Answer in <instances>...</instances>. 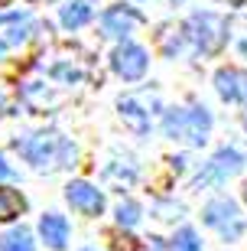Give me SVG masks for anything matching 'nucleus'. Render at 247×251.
Segmentation results:
<instances>
[{
  "mask_svg": "<svg viewBox=\"0 0 247 251\" xmlns=\"http://www.w3.org/2000/svg\"><path fill=\"white\" fill-rule=\"evenodd\" d=\"M208 127H211V114L205 108H179V111H169L163 121L166 137L173 140H182V144H205L208 137Z\"/></svg>",
  "mask_w": 247,
  "mask_h": 251,
  "instance_id": "2",
  "label": "nucleus"
},
{
  "mask_svg": "<svg viewBox=\"0 0 247 251\" xmlns=\"http://www.w3.org/2000/svg\"><path fill=\"white\" fill-rule=\"evenodd\" d=\"M111 65H114V72L120 78H127V82H137L140 75L147 72V52L134 43H124V46L114 49V56H111Z\"/></svg>",
  "mask_w": 247,
  "mask_h": 251,
  "instance_id": "5",
  "label": "nucleus"
},
{
  "mask_svg": "<svg viewBox=\"0 0 247 251\" xmlns=\"http://www.w3.org/2000/svg\"><path fill=\"white\" fill-rule=\"evenodd\" d=\"M7 176H10V167L3 163V157H0V179H7Z\"/></svg>",
  "mask_w": 247,
  "mask_h": 251,
  "instance_id": "18",
  "label": "nucleus"
},
{
  "mask_svg": "<svg viewBox=\"0 0 247 251\" xmlns=\"http://www.w3.org/2000/svg\"><path fill=\"white\" fill-rule=\"evenodd\" d=\"M140 23V13L134 7H111L104 17H101V26H104V36H127L130 29Z\"/></svg>",
  "mask_w": 247,
  "mask_h": 251,
  "instance_id": "8",
  "label": "nucleus"
},
{
  "mask_svg": "<svg viewBox=\"0 0 247 251\" xmlns=\"http://www.w3.org/2000/svg\"><path fill=\"white\" fill-rule=\"evenodd\" d=\"M65 199H68V202H72V209H78L82 215H101V209H104V196H101L91 183H85V179L68 183Z\"/></svg>",
  "mask_w": 247,
  "mask_h": 251,
  "instance_id": "7",
  "label": "nucleus"
},
{
  "mask_svg": "<svg viewBox=\"0 0 247 251\" xmlns=\"http://www.w3.org/2000/svg\"><path fill=\"white\" fill-rule=\"evenodd\" d=\"M120 111H124V121H127L134 130L143 134V130L150 127V114L137 104V98H124V101H120Z\"/></svg>",
  "mask_w": 247,
  "mask_h": 251,
  "instance_id": "12",
  "label": "nucleus"
},
{
  "mask_svg": "<svg viewBox=\"0 0 247 251\" xmlns=\"http://www.w3.org/2000/svg\"><path fill=\"white\" fill-rule=\"evenodd\" d=\"M23 209H26V202H23V196L17 189H0V222L17 219Z\"/></svg>",
  "mask_w": 247,
  "mask_h": 251,
  "instance_id": "13",
  "label": "nucleus"
},
{
  "mask_svg": "<svg viewBox=\"0 0 247 251\" xmlns=\"http://www.w3.org/2000/svg\"><path fill=\"white\" fill-rule=\"evenodd\" d=\"M241 163H244V157H241L238 150H231V147L218 150V153L211 157V163H208V167H205V170L199 173V186H202V183H221L225 176L238 173V170H241Z\"/></svg>",
  "mask_w": 247,
  "mask_h": 251,
  "instance_id": "6",
  "label": "nucleus"
},
{
  "mask_svg": "<svg viewBox=\"0 0 247 251\" xmlns=\"http://www.w3.org/2000/svg\"><path fill=\"white\" fill-rule=\"evenodd\" d=\"M117 222L124 225V228H134V225L140 222V209H137V202H120V205H117Z\"/></svg>",
  "mask_w": 247,
  "mask_h": 251,
  "instance_id": "16",
  "label": "nucleus"
},
{
  "mask_svg": "<svg viewBox=\"0 0 247 251\" xmlns=\"http://www.w3.org/2000/svg\"><path fill=\"white\" fill-rule=\"evenodd\" d=\"M39 235H43V242L49 245V248L55 251H62L65 245H68V222H65L62 215H43V222H39Z\"/></svg>",
  "mask_w": 247,
  "mask_h": 251,
  "instance_id": "10",
  "label": "nucleus"
},
{
  "mask_svg": "<svg viewBox=\"0 0 247 251\" xmlns=\"http://www.w3.org/2000/svg\"><path fill=\"white\" fill-rule=\"evenodd\" d=\"M85 251H94V248H85Z\"/></svg>",
  "mask_w": 247,
  "mask_h": 251,
  "instance_id": "21",
  "label": "nucleus"
},
{
  "mask_svg": "<svg viewBox=\"0 0 247 251\" xmlns=\"http://www.w3.org/2000/svg\"><path fill=\"white\" fill-rule=\"evenodd\" d=\"M20 150L39 170H59V167H68V160H75V147L59 134H36V137L23 140Z\"/></svg>",
  "mask_w": 247,
  "mask_h": 251,
  "instance_id": "1",
  "label": "nucleus"
},
{
  "mask_svg": "<svg viewBox=\"0 0 247 251\" xmlns=\"http://www.w3.org/2000/svg\"><path fill=\"white\" fill-rule=\"evenodd\" d=\"M244 199H247V186H244Z\"/></svg>",
  "mask_w": 247,
  "mask_h": 251,
  "instance_id": "20",
  "label": "nucleus"
},
{
  "mask_svg": "<svg viewBox=\"0 0 247 251\" xmlns=\"http://www.w3.org/2000/svg\"><path fill=\"white\" fill-rule=\"evenodd\" d=\"M0 56H3V43H0Z\"/></svg>",
  "mask_w": 247,
  "mask_h": 251,
  "instance_id": "19",
  "label": "nucleus"
},
{
  "mask_svg": "<svg viewBox=\"0 0 247 251\" xmlns=\"http://www.w3.org/2000/svg\"><path fill=\"white\" fill-rule=\"evenodd\" d=\"M13 20H20V13H0V23H13Z\"/></svg>",
  "mask_w": 247,
  "mask_h": 251,
  "instance_id": "17",
  "label": "nucleus"
},
{
  "mask_svg": "<svg viewBox=\"0 0 247 251\" xmlns=\"http://www.w3.org/2000/svg\"><path fill=\"white\" fill-rule=\"evenodd\" d=\"M0 251H36V245H33V235L26 228H13L0 238Z\"/></svg>",
  "mask_w": 247,
  "mask_h": 251,
  "instance_id": "14",
  "label": "nucleus"
},
{
  "mask_svg": "<svg viewBox=\"0 0 247 251\" xmlns=\"http://www.w3.org/2000/svg\"><path fill=\"white\" fill-rule=\"evenodd\" d=\"M205 222H208L221 238H228V242H234V238L244 235V219H241L238 205L231 202V199H215V202L205 205Z\"/></svg>",
  "mask_w": 247,
  "mask_h": 251,
  "instance_id": "4",
  "label": "nucleus"
},
{
  "mask_svg": "<svg viewBox=\"0 0 247 251\" xmlns=\"http://www.w3.org/2000/svg\"><path fill=\"white\" fill-rule=\"evenodd\" d=\"M0 3H7V0H0Z\"/></svg>",
  "mask_w": 247,
  "mask_h": 251,
  "instance_id": "22",
  "label": "nucleus"
},
{
  "mask_svg": "<svg viewBox=\"0 0 247 251\" xmlns=\"http://www.w3.org/2000/svg\"><path fill=\"white\" fill-rule=\"evenodd\" d=\"M173 251H202V242L192 228H182V232L173 238Z\"/></svg>",
  "mask_w": 247,
  "mask_h": 251,
  "instance_id": "15",
  "label": "nucleus"
},
{
  "mask_svg": "<svg viewBox=\"0 0 247 251\" xmlns=\"http://www.w3.org/2000/svg\"><path fill=\"white\" fill-rule=\"evenodd\" d=\"M91 17H94V3H91V0H72V3H65V7H62V26L65 29L85 26Z\"/></svg>",
  "mask_w": 247,
  "mask_h": 251,
  "instance_id": "11",
  "label": "nucleus"
},
{
  "mask_svg": "<svg viewBox=\"0 0 247 251\" xmlns=\"http://www.w3.org/2000/svg\"><path fill=\"white\" fill-rule=\"evenodd\" d=\"M189 36L195 39V46L202 52H218L225 36H228V23L218 13H195L189 20Z\"/></svg>",
  "mask_w": 247,
  "mask_h": 251,
  "instance_id": "3",
  "label": "nucleus"
},
{
  "mask_svg": "<svg viewBox=\"0 0 247 251\" xmlns=\"http://www.w3.org/2000/svg\"><path fill=\"white\" fill-rule=\"evenodd\" d=\"M215 85L225 101H247V75L238 69H221L215 75Z\"/></svg>",
  "mask_w": 247,
  "mask_h": 251,
  "instance_id": "9",
  "label": "nucleus"
}]
</instances>
